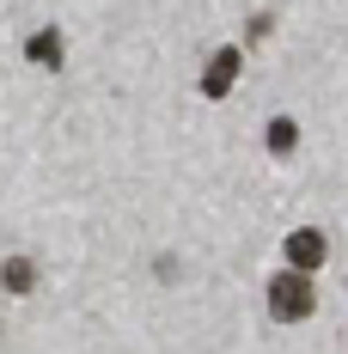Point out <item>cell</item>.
<instances>
[{
  "label": "cell",
  "mask_w": 348,
  "mask_h": 354,
  "mask_svg": "<svg viewBox=\"0 0 348 354\" xmlns=\"http://www.w3.org/2000/svg\"><path fill=\"white\" fill-rule=\"evenodd\" d=\"M0 287H6V293H31L37 287V263L31 257H6V263H0Z\"/></svg>",
  "instance_id": "cell-4"
},
{
  "label": "cell",
  "mask_w": 348,
  "mask_h": 354,
  "mask_svg": "<svg viewBox=\"0 0 348 354\" xmlns=\"http://www.w3.org/2000/svg\"><path fill=\"white\" fill-rule=\"evenodd\" d=\"M324 232H318V226H300V232H287V263H293V269H306V275H312L318 263H324Z\"/></svg>",
  "instance_id": "cell-2"
},
{
  "label": "cell",
  "mask_w": 348,
  "mask_h": 354,
  "mask_svg": "<svg viewBox=\"0 0 348 354\" xmlns=\"http://www.w3.org/2000/svg\"><path fill=\"white\" fill-rule=\"evenodd\" d=\"M239 49H220V55H214L208 62V73H202V98H226V92H232V80H239Z\"/></svg>",
  "instance_id": "cell-3"
},
{
  "label": "cell",
  "mask_w": 348,
  "mask_h": 354,
  "mask_svg": "<svg viewBox=\"0 0 348 354\" xmlns=\"http://www.w3.org/2000/svg\"><path fill=\"white\" fill-rule=\"evenodd\" d=\"M25 55H31L37 68H62V31L49 25V31H37L31 43H25Z\"/></svg>",
  "instance_id": "cell-5"
},
{
  "label": "cell",
  "mask_w": 348,
  "mask_h": 354,
  "mask_svg": "<svg viewBox=\"0 0 348 354\" xmlns=\"http://www.w3.org/2000/svg\"><path fill=\"white\" fill-rule=\"evenodd\" d=\"M293 141H300L293 116H275V122H269V153H293Z\"/></svg>",
  "instance_id": "cell-6"
},
{
  "label": "cell",
  "mask_w": 348,
  "mask_h": 354,
  "mask_svg": "<svg viewBox=\"0 0 348 354\" xmlns=\"http://www.w3.org/2000/svg\"><path fill=\"white\" fill-rule=\"evenodd\" d=\"M318 312V287L306 269H281L275 281H269V318L275 324H300Z\"/></svg>",
  "instance_id": "cell-1"
}]
</instances>
